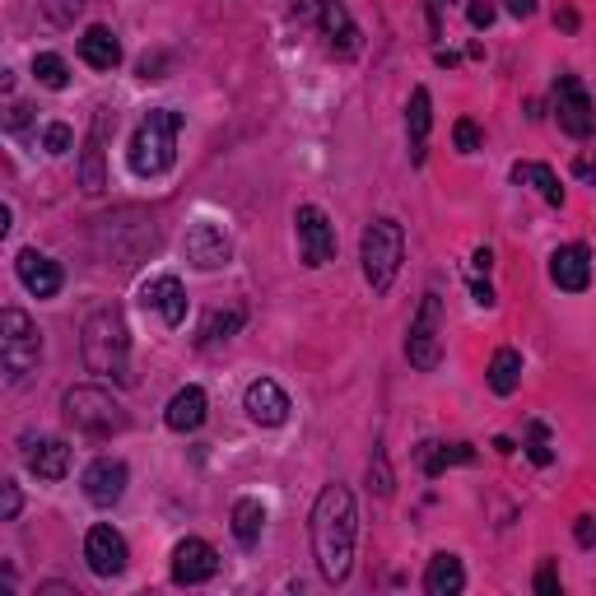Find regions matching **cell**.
<instances>
[{
	"mask_svg": "<svg viewBox=\"0 0 596 596\" xmlns=\"http://www.w3.org/2000/svg\"><path fill=\"white\" fill-rule=\"evenodd\" d=\"M355 536H359V513L355 494L345 484H326L313 503V555L326 583H345L355 568Z\"/></svg>",
	"mask_w": 596,
	"mask_h": 596,
	"instance_id": "6da1fadb",
	"label": "cell"
},
{
	"mask_svg": "<svg viewBox=\"0 0 596 596\" xmlns=\"http://www.w3.org/2000/svg\"><path fill=\"white\" fill-rule=\"evenodd\" d=\"M80 355H84V368L98 373V378L130 383V331H126V317L117 307H98V313L84 322Z\"/></svg>",
	"mask_w": 596,
	"mask_h": 596,
	"instance_id": "7a4b0ae2",
	"label": "cell"
},
{
	"mask_svg": "<svg viewBox=\"0 0 596 596\" xmlns=\"http://www.w3.org/2000/svg\"><path fill=\"white\" fill-rule=\"evenodd\" d=\"M178 130H182V113L172 107H149L145 122L136 126L130 136V149H126V164L136 178H164L178 159Z\"/></svg>",
	"mask_w": 596,
	"mask_h": 596,
	"instance_id": "3957f363",
	"label": "cell"
},
{
	"mask_svg": "<svg viewBox=\"0 0 596 596\" xmlns=\"http://www.w3.org/2000/svg\"><path fill=\"white\" fill-rule=\"evenodd\" d=\"M401 257H406V233L396 219H373L359 238V261H364V280L373 294H387L396 271H401Z\"/></svg>",
	"mask_w": 596,
	"mask_h": 596,
	"instance_id": "277c9868",
	"label": "cell"
},
{
	"mask_svg": "<svg viewBox=\"0 0 596 596\" xmlns=\"http://www.w3.org/2000/svg\"><path fill=\"white\" fill-rule=\"evenodd\" d=\"M42 359V331L33 326L29 313H19V307H6L0 313V368H6V383H24L29 373L38 368Z\"/></svg>",
	"mask_w": 596,
	"mask_h": 596,
	"instance_id": "5b68a950",
	"label": "cell"
},
{
	"mask_svg": "<svg viewBox=\"0 0 596 596\" xmlns=\"http://www.w3.org/2000/svg\"><path fill=\"white\" fill-rule=\"evenodd\" d=\"M61 410L80 433H90V438H113V433L126 429V406L103 387H71Z\"/></svg>",
	"mask_w": 596,
	"mask_h": 596,
	"instance_id": "8992f818",
	"label": "cell"
},
{
	"mask_svg": "<svg viewBox=\"0 0 596 596\" xmlns=\"http://www.w3.org/2000/svg\"><path fill=\"white\" fill-rule=\"evenodd\" d=\"M406 359H410L419 373H433L438 364H443V299H438L433 290L419 299V313L410 317Z\"/></svg>",
	"mask_w": 596,
	"mask_h": 596,
	"instance_id": "52a82bcc",
	"label": "cell"
},
{
	"mask_svg": "<svg viewBox=\"0 0 596 596\" xmlns=\"http://www.w3.org/2000/svg\"><path fill=\"white\" fill-rule=\"evenodd\" d=\"M294 233H299V257H303L307 271H322V266H331V261H336V224L326 219V210L299 206Z\"/></svg>",
	"mask_w": 596,
	"mask_h": 596,
	"instance_id": "ba28073f",
	"label": "cell"
},
{
	"mask_svg": "<svg viewBox=\"0 0 596 596\" xmlns=\"http://www.w3.org/2000/svg\"><path fill=\"white\" fill-rule=\"evenodd\" d=\"M555 117H560V130L573 140H587L592 130H596V107L583 90V80L578 75H560L555 84Z\"/></svg>",
	"mask_w": 596,
	"mask_h": 596,
	"instance_id": "9c48e42d",
	"label": "cell"
},
{
	"mask_svg": "<svg viewBox=\"0 0 596 596\" xmlns=\"http://www.w3.org/2000/svg\"><path fill=\"white\" fill-rule=\"evenodd\" d=\"M219 573V555H215V545L201 541V536H187L172 545V583H182V587H201L210 583Z\"/></svg>",
	"mask_w": 596,
	"mask_h": 596,
	"instance_id": "30bf717a",
	"label": "cell"
},
{
	"mask_svg": "<svg viewBox=\"0 0 596 596\" xmlns=\"http://www.w3.org/2000/svg\"><path fill=\"white\" fill-rule=\"evenodd\" d=\"M229 257H233V242L219 224L201 219V224L187 229V261L196 271H219V266H229Z\"/></svg>",
	"mask_w": 596,
	"mask_h": 596,
	"instance_id": "8fae6325",
	"label": "cell"
},
{
	"mask_svg": "<svg viewBox=\"0 0 596 596\" xmlns=\"http://www.w3.org/2000/svg\"><path fill=\"white\" fill-rule=\"evenodd\" d=\"M126 480H130L126 461L98 457V461H90V471H84V499H90L94 508H117L122 494H126Z\"/></svg>",
	"mask_w": 596,
	"mask_h": 596,
	"instance_id": "7c38bea8",
	"label": "cell"
},
{
	"mask_svg": "<svg viewBox=\"0 0 596 596\" xmlns=\"http://www.w3.org/2000/svg\"><path fill=\"white\" fill-rule=\"evenodd\" d=\"M140 303L149 313H159L164 326H182L187 322V290L178 275H154L140 284Z\"/></svg>",
	"mask_w": 596,
	"mask_h": 596,
	"instance_id": "4fadbf2b",
	"label": "cell"
},
{
	"mask_svg": "<svg viewBox=\"0 0 596 596\" xmlns=\"http://www.w3.org/2000/svg\"><path fill=\"white\" fill-rule=\"evenodd\" d=\"M126 541L122 532H113V526H90V536H84V564H90L98 578H117V573H126Z\"/></svg>",
	"mask_w": 596,
	"mask_h": 596,
	"instance_id": "5bb4252c",
	"label": "cell"
},
{
	"mask_svg": "<svg viewBox=\"0 0 596 596\" xmlns=\"http://www.w3.org/2000/svg\"><path fill=\"white\" fill-rule=\"evenodd\" d=\"M317 29H322V38H326V52H331V56H355V52L364 48L355 19H349V10L341 6V0H322Z\"/></svg>",
	"mask_w": 596,
	"mask_h": 596,
	"instance_id": "9a60e30c",
	"label": "cell"
},
{
	"mask_svg": "<svg viewBox=\"0 0 596 596\" xmlns=\"http://www.w3.org/2000/svg\"><path fill=\"white\" fill-rule=\"evenodd\" d=\"M550 280H555L564 294H583L592 284V252L583 248V242H564V248H555V257H550Z\"/></svg>",
	"mask_w": 596,
	"mask_h": 596,
	"instance_id": "2e32d148",
	"label": "cell"
},
{
	"mask_svg": "<svg viewBox=\"0 0 596 596\" xmlns=\"http://www.w3.org/2000/svg\"><path fill=\"white\" fill-rule=\"evenodd\" d=\"M242 410H248L261 429H280L284 419H290V396L280 391V383L257 378V383L248 387V396H242Z\"/></svg>",
	"mask_w": 596,
	"mask_h": 596,
	"instance_id": "e0dca14e",
	"label": "cell"
},
{
	"mask_svg": "<svg viewBox=\"0 0 596 596\" xmlns=\"http://www.w3.org/2000/svg\"><path fill=\"white\" fill-rule=\"evenodd\" d=\"M14 271H19V280H24V290L33 294V299H52L56 290H61V266L48 257V252H38V248H24L14 257Z\"/></svg>",
	"mask_w": 596,
	"mask_h": 596,
	"instance_id": "ac0fdd59",
	"label": "cell"
},
{
	"mask_svg": "<svg viewBox=\"0 0 596 596\" xmlns=\"http://www.w3.org/2000/svg\"><path fill=\"white\" fill-rule=\"evenodd\" d=\"M113 126H117V117L107 113V107H98L94 130H90V145H84V159H80V187L90 191V196H98L107 187V178H103V145H107V130H113Z\"/></svg>",
	"mask_w": 596,
	"mask_h": 596,
	"instance_id": "d6986e66",
	"label": "cell"
},
{
	"mask_svg": "<svg viewBox=\"0 0 596 596\" xmlns=\"http://www.w3.org/2000/svg\"><path fill=\"white\" fill-rule=\"evenodd\" d=\"M206 410H210L206 391H201V387H182V391L168 401L164 425H168L172 433H191V429H201V425H206Z\"/></svg>",
	"mask_w": 596,
	"mask_h": 596,
	"instance_id": "ffe728a7",
	"label": "cell"
},
{
	"mask_svg": "<svg viewBox=\"0 0 596 596\" xmlns=\"http://www.w3.org/2000/svg\"><path fill=\"white\" fill-rule=\"evenodd\" d=\"M24 461L38 480H65V471H71V448H65V438H38V443H29Z\"/></svg>",
	"mask_w": 596,
	"mask_h": 596,
	"instance_id": "44dd1931",
	"label": "cell"
},
{
	"mask_svg": "<svg viewBox=\"0 0 596 596\" xmlns=\"http://www.w3.org/2000/svg\"><path fill=\"white\" fill-rule=\"evenodd\" d=\"M80 56H84V65H94V71H117L122 65V42H117L113 29L94 24V29H84V38H80Z\"/></svg>",
	"mask_w": 596,
	"mask_h": 596,
	"instance_id": "7402d4cb",
	"label": "cell"
},
{
	"mask_svg": "<svg viewBox=\"0 0 596 596\" xmlns=\"http://www.w3.org/2000/svg\"><path fill=\"white\" fill-rule=\"evenodd\" d=\"M467 587V568H461L457 555H433L425 568V592L429 596H457Z\"/></svg>",
	"mask_w": 596,
	"mask_h": 596,
	"instance_id": "603a6c76",
	"label": "cell"
},
{
	"mask_svg": "<svg viewBox=\"0 0 596 596\" xmlns=\"http://www.w3.org/2000/svg\"><path fill=\"white\" fill-rule=\"evenodd\" d=\"M429 90H415L410 94V107H406V130H410V159L425 164V145H429V126H433V113H429Z\"/></svg>",
	"mask_w": 596,
	"mask_h": 596,
	"instance_id": "cb8c5ba5",
	"label": "cell"
},
{
	"mask_svg": "<svg viewBox=\"0 0 596 596\" xmlns=\"http://www.w3.org/2000/svg\"><path fill=\"white\" fill-rule=\"evenodd\" d=\"M475 452L467 443H419L415 461H419V471L425 475H443L448 467H461V461H471Z\"/></svg>",
	"mask_w": 596,
	"mask_h": 596,
	"instance_id": "d4e9b609",
	"label": "cell"
},
{
	"mask_svg": "<svg viewBox=\"0 0 596 596\" xmlns=\"http://www.w3.org/2000/svg\"><path fill=\"white\" fill-rule=\"evenodd\" d=\"M513 182L517 187H536L550 206H564V187L555 178V168H545V164H513Z\"/></svg>",
	"mask_w": 596,
	"mask_h": 596,
	"instance_id": "484cf974",
	"label": "cell"
},
{
	"mask_svg": "<svg viewBox=\"0 0 596 596\" xmlns=\"http://www.w3.org/2000/svg\"><path fill=\"white\" fill-rule=\"evenodd\" d=\"M261 526H266V508H261V499H238L233 503V536L238 545H257L261 541Z\"/></svg>",
	"mask_w": 596,
	"mask_h": 596,
	"instance_id": "4316f807",
	"label": "cell"
},
{
	"mask_svg": "<svg viewBox=\"0 0 596 596\" xmlns=\"http://www.w3.org/2000/svg\"><path fill=\"white\" fill-rule=\"evenodd\" d=\"M522 383V355L517 349H494V359H490V387L499 396H513Z\"/></svg>",
	"mask_w": 596,
	"mask_h": 596,
	"instance_id": "83f0119b",
	"label": "cell"
},
{
	"mask_svg": "<svg viewBox=\"0 0 596 596\" xmlns=\"http://www.w3.org/2000/svg\"><path fill=\"white\" fill-rule=\"evenodd\" d=\"M242 307H215V313L206 317V326H201V349H210V345H219V341H229V336H238V326H242Z\"/></svg>",
	"mask_w": 596,
	"mask_h": 596,
	"instance_id": "f1b7e54d",
	"label": "cell"
},
{
	"mask_svg": "<svg viewBox=\"0 0 596 596\" xmlns=\"http://www.w3.org/2000/svg\"><path fill=\"white\" fill-rule=\"evenodd\" d=\"M33 75H38L42 90H65V84H71V65H65L56 52H38L33 56Z\"/></svg>",
	"mask_w": 596,
	"mask_h": 596,
	"instance_id": "f546056e",
	"label": "cell"
},
{
	"mask_svg": "<svg viewBox=\"0 0 596 596\" xmlns=\"http://www.w3.org/2000/svg\"><path fill=\"white\" fill-rule=\"evenodd\" d=\"M526 457H532L536 467H550V461H555V448H550L545 425H532V429H526Z\"/></svg>",
	"mask_w": 596,
	"mask_h": 596,
	"instance_id": "4dcf8cb0",
	"label": "cell"
},
{
	"mask_svg": "<svg viewBox=\"0 0 596 596\" xmlns=\"http://www.w3.org/2000/svg\"><path fill=\"white\" fill-rule=\"evenodd\" d=\"M71 145H75V136H71V126H61V122H52L48 130H42V149H48V154H71Z\"/></svg>",
	"mask_w": 596,
	"mask_h": 596,
	"instance_id": "1f68e13d",
	"label": "cell"
},
{
	"mask_svg": "<svg viewBox=\"0 0 596 596\" xmlns=\"http://www.w3.org/2000/svg\"><path fill=\"white\" fill-rule=\"evenodd\" d=\"M452 140H457L461 154H475V149H480V126H475L471 117H461V122L452 126Z\"/></svg>",
	"mask_w": 596,
	"mask_h": 596,
	"instance_id": "d6a6232c",
	"label": "cell"
},
{
	"mask_svg": "<svg viewBox=\"0 0 596 596\" xmlns=\"http://www.w3.org/2000/svg\"><path fill=\"white\" fill-rule=\"evenodd\" d=\"M536 592H541V596H560V568H555V560H545V564H541V573H536Z\"/></svg>",
	"mask_w": 596,
	"mask_h": 596,
	"instance_id": "836d02e7",
	"label": "cell"
},
{
	"mask_svg": "<svg viewBox=\"0 0 596 596\" xmlns=\"http://www.w3.org/2000/svg\"><path fill=\"white\" fill-rule=\"evenodd\" d=\"M471 29H490L494 24V0H471Z\"/></svg>",
	"mask_w": 596,
	"mask_h": 596,
	"instance_id": "e575fe53",
	"label": "cell"
},
{
	"mask_svg": "<svg viewBox=\"0 0 596 596\" xmlns=\"http://www.w3.org/2000/svg\"><path fill=\"white\" fill-rule=\"evenodd\" d=\"M0 490H6V508H0V517L14 522V517H19V503H24V499H19V484H14V480H6Z\"/></svg>",
	"mask_w": 596,
	"mask_h": 596,
	"instance_id": "d590c367",
	"label": "cell"
},
{
	"mask_svg": "<svg viewBox=\"0 0 596 596\" xmlns=\"http://www.w3.org/2000/svg\"><path fill=\"white\" fill-rule=\"evenodd\" d=\"M573 536H578V545H596V517H578Z\"/></svg>",
	"mask_w": 596,
	"mask_h": 596,
	"instance_id": "8d00e7d4",
	"label": "cell"
},
{
	"mask_svg": "<svg viewBox=\"0 0 596 596\" xmlns=\"http://www.w3.org/2000/svg\"><path fill=\"white\" fill-rule=\"evenodd\" d=\"M503 6H508V14H513V19H532L536 14V0H503Z\"/></svg>",
	"mask_w": 596,
	"mask_h": 596,
	"instance_id": "74e56055",
	"label": "cell"
},
{
	"mask_svg": "<svg viewBox=\"0 0 596 596\" xmlns=\"http://www.w3.org/2000/svg\"><path fill=\"white\" fill-rule=\"evenodd\" d=\"M573 172H578L583 182H596V154H583V159L573 164Z\"/></svg>",
	"mask_w": 596,
	"mask_h": 596,
	"instance_id": "f35d334b",
	"label": "cell"
},
{
	"mask_svg": "<svg viewBox=\"0 0 596 596\" xmlns=\"http://www.w3.org/2000/svg\"><path fill=\"white\" fill-rule=\"evenodd\" d=\"M38 592H48V596H80V587H65V583H48V587H38Z\"/></svg>",
	"mask_w": 596,
	"mask_h": 596,
	"instance_id": "ab89813d",
	"label": "cell"
},
{
	"mask_svg": "<svg viewBox=\"0 0 596 596\" xmlns=\"http://www.w3.org/2000/svg\"><path fill=\"white\" fill-rule=\"evenodd\" d=\"M490 261H494V252H490V248H480V252L471 257V266H475V271H490Z\"/></svg>",
	"mask_w": 596,
	"mask_h": 596,
	"instance_id": "60d3db41",
	"label": "cell"
},
{
	"mask_svg": "<svg viewBox=\"0 0 596 596\" xmlns=\"http://www.w3.org/2000/svg\"><path fill=\"white\" fill-rule=\"evenodd\" d=\"M560 29H568V33H573V29H578V14L564 10V14H560Z\"/></svg>",
	"mask_w": 596,
	"mask_h": 596,
	"instance_id": "b9f144b4",
	"label": "cell"
},
{
	"mask_svg": "<svg viewBox=\"0 0 596 596\" xmlns=\"http://www.w3.org/2000/svg\"><path fill=\"white\" fill-rule=\"evenodd\" d=\"M448 6H457V0H433V14H438V10H448Z\"/></svg>",
	"mask_w": 596,
	"mask_h": 596,
	"instance_id": "7bdbcfd3",
	"label": "cell"
}]
</instances>
